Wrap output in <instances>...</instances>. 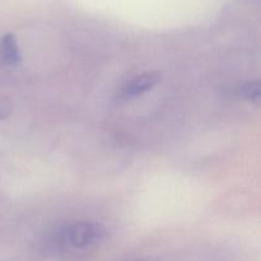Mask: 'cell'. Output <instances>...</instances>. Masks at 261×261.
Segmentation results:
<instances>
[{"instance_id": "6da1fadb", "label": "cell", "mask_w": 261, "mask_h": 261, "mask_svg": "<svg viewBox=\"0 0 261 261\" xmlns=\"http://www.w3.org/2000/svg\"><path fill=\"white\" fill-rule=\"evenodd\" d=\"M107 239V229L101 223L79 221L61 227L55 244L63 251L86 252L98 247Z\"/></svg>"}, {"instance_id": "8992f818", "label": "cell", "mask_w": 261, "mask_h": 261, "mask_svg": "<svg viewBox=\"0 0 261 261\" xmlns=\"http://www.w3.org/2000/svg\"><path fill=\"white\" fill-rule=\"evenodd\" d=\"M133 261H152V260H148V259H140V260H133Z\"/></svg>"}, {"instance_id": "3957f363", "label": "cell", "mask_w": 261, "mask_h": 261, "mask_svg": "<svg viewBox=\"0 0 261 261\" xmlns=\"http://www.w3.org/2000/svg\"><path fill=\"white\" fill-rule=\"evenodd\" d=\"M0 56L8 65H15L22 59L17 40L12 33H7L3 36L2 41H0Z\"/></svg>"}, {"instance_id": "5b68a950", "label": "cell", "mask_w": 261, "mask_h": 261, "mask_svg": "<svg viewBox=\"0 0 261 261\" xmlns=\"http://www.w3.org/2000/svg\"><path fill=\"white\" fill-rule=\"evenodd\" d=\"M12 103L8 98L0 97V120H4L12 114Z\"/></svg>"}, {"instance_id": "277c9868", "label": "cell", "mask_w": 261, "mask_h": 261, "mask_svg": "<svg viewBox=\"0 0 261 261\" xmlns=\"http://www.w3.org/2000/svg\"><path fill=\"white\" fill-rule=\"evenodd\" d=\"M239 94L242 97V98L249 99V101L257 102L261 96L260 83L259 82H249V83L244 84V86L240 87Z\"/></svg>"}, {"instance_id": "7a4b0ae2", "label": "cell", "mask_w": 261, "mask_h": 261, "mask_svg": "<svg viewBox=\"0 0 261 261\" xmlns=\"http://www.w3.org/2000/svg\"><path fill=\"white\" fill-rule=\"evenodd\" d=\"M160 82V74L158 73H143L134 76L132 81L127 82L120 91L119 97L122 99H130L134 97L142 96L148 91L155 87Z\"/></svg>"}]
</instances>
